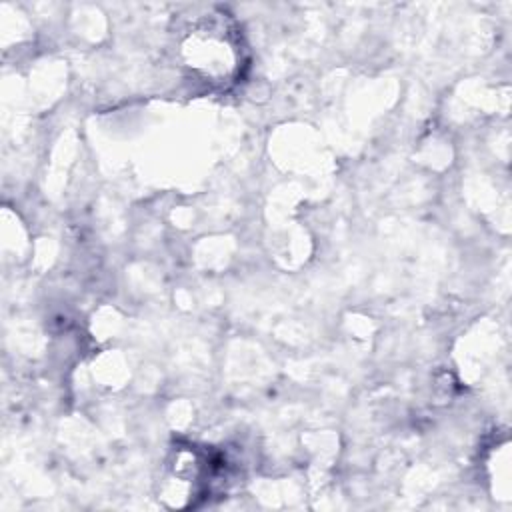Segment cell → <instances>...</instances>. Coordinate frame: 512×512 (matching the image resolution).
Wrapping results in <instances>:
<instances>
[{
    "label": "cell",
    "mask_w": 512,
    "mask_h": 512,
    "mask_svg": "<svg viewBox=\"0 0 512 512\" xmlns=\"http://www.w3.org/2000/svg\"><path fill=\"white\" fill-rule=\"evenodd\" d=\"M186 64L212 82H226L238 66V50L226 22L204 18L182 42Z\"/></svg>",
    "instance_id": "6da1fadb"
}]
</instances>
